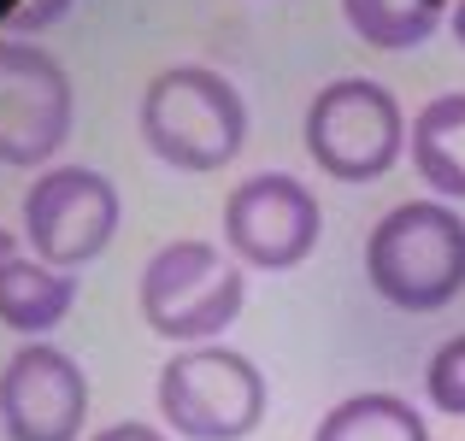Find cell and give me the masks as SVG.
<instances>
[{
    "mask_svg": "<svg viewBox=\"0 0 465 441\" xmlns=\"http://www.w3.org/2000/svg\"><path fill=\"white\" fill-rule=\"evenodd\" d=\"M365 277L401 312H442L465 294V218L448 201H401L365 236Z\"/></svg>",
    "mask_w": 465,
    "mask_h": 441,
    "instance_id": "1",
    "label": "cell"
},
{
    "mask_svg": "<svg viewBox=\"0 0 465 441\" xmlns=\"http://www.w3.org/2000/svg\"><path fill=\"white\" fill-rule=\"evenodd\" d=\"M142 142L177 171H224L248 142V106L213 65H165L142 89Z\"/></svg>",
    "mask_w": 465,
    "mask_h": 441,
    "instance_id": "2",
    "label": "cell"
},
{
    "mask_svg": "<svg viewBox=\"0 0 465 441\" xmlns=\"http://www.w3.org/2000/svg\"><path fill=\"white\" fill-rule=\"evenodd\" d=\"M142 324L153 336L177 341V348H206L242 318L248 300V271L236 260H224V248L201 236H177L142 265Z\"/></svg>",
    "mask_w": 465,
    "mask_h": 441,
    "instance_id": "3",
    "label": "cell"
},
{
    "mask_svg": "<svg viewBox=\"0 0 465 441\" xmlns=\"http://www.w3.org/2000/svg\"><path fill=\"white\" fill-rule=\"evenodd\" d=\"M159 424L183 441H248L265 424V371L248 353L206 341V348H177L159 365Z\"/></svg>",
    "mask_w": 465,
    "mask_h": 441,
    "instance_id": "4",
    "label": "cell"
},
{
    "mask_svg": "<svg viewBox=\"0 0 465 441\" xmlns=\"http://www.w3.org/2000/svg\"><path fill=\"white\" fill-rule=\"evenodd\" d=\"M307 153L336 182H377L407 153V113L377 77H336L307 106Z\"/></svg>",
    "mask_w": 465,
    "mask_h": 441,
    "instance_id": "5",
    "label": "cell"
},
{
    "mask_svg": "<svg viewBox=\"0 0 465 441\" xmlns=\"http://www.w3.org/2000/svg\"><path fill=\"white\" fill-rule=\"evenodd\" d=\"M118 212L124 206H118L113 177L94 165H47L18 206L30 253L54 271H77V265L101 260L106 241L118 236Z\"/></svg>",
    "mask_w": 465,
    "mask_h": 441,
    "instance_id": "6",
    "label": "cell"
},
{
    "mask_svg": "<svg viewBox=\"0 0 465 441\" xmlns=\"http://www.w3.org/2000/svg\"><path fill=\"white\" fill-rule=\"evenodd\" d=\"M324 236L318 194L289 171H260L224 201V248L242 271H295Z\"/></svg>",
    "mask_w": 465,
    "mask_h": 441,
    "instance_id": "7",
    "label": "cell"
},
{
    "mask_svg": "<svg viewBox=\"0 0 465 441\" xmlns=\"http://www.w3.org/2000/svg\"><path fill=\"white\" fill-rule=\"evenodd\" d=\"M71 77L47 47L0 35V165H47L71 136Z\"/></svg>",
    "mask_w": 465,
    "mask_h": 441,
    "instance_id": "8",
    "label": "cell"
},
{
    "mask_svg": "<svg viewBox=\"0 0 465 441\" xmlns=\"http://www.w3.org/2000/svg\"><path fill=\"white\" fill-rule=\"evenodd\" d=\"M89 424V377L54 341H24L0 365V436L6 441H77Z\"/></svg>",
    "mask_w": 465,
    "mask_h": 441,
    "instance_id": "9",
    "label": "cell"
},
{
    "mask_svg": "<svg viewBox=\"0 0 465 441\" xmlns=\"http://www.w3.org/2000/svg\"><path fill=\"white\" fill-rule=\"evenodd\" d=\"M77 306V277L42 265L35 253H12L0 265V324L18 329L24 341H42L47 329H59Z\"/></svg>",
    "mask_w": 465,
    "mask_h": 441,
    "instance_id": "10",
    "label": "cell"
},
{
    "mask_svg": "<svg viewBox=\"0 0 465 441\" xmlns=\"http://www.w3.org/2000/svg\"><path fill=\"white\" fill-rule=\"evenodd\" d=\"M412 171L436 189V201H465V94H436L412 118Z\"/></svg>",
    "mask_w": 465,
    "mask_h": 441,
    "instance_id": "11",
    "label": "cell"
},
{
    "mask_svg": "<svg viewBox=\"0 0 465 441\" xmlns=\"http://www.w3.org/2000/svg\"><path fill=\"white\" fill-rule=\"evenodd\" d=\"M312 441H430V424L419 418L407 395H389V388H365L348 395L318 418Z\"/></svg>",
    "mask_w": 465,
    "mask_h": 441,
    "instance_id": "12",
    "label": "cell"
},
{
    "mask_svg": "<svg viewBox=\"0 0 465 441\" xmlns=\"http://www.w3.org/2000/svg\"><path fill=\"white\" fill-rule=\"evenodd\" d=\"M448 0H341V18L371 47H424L448 18Z\"/></svg>",
    "mask_w": 465,
    "mask_h": 441,
    "instance_id": "13",
    "label": "cell"
},
{
    "mask_svg": "<svg viewBox=\"0 0 465 441\" xmlns=\"http://www.w3.org/2000/svg\"><path fill=\"white\" fill-rule=\"evenodd\" d=\"M424 395L442 418H465V329L448 336L424 365Z\"/></svg>",
    "mask_w": 465,
    "mask_h": 441,
    "instance_id": "14",
    "label": "cell"
},
{
    "mask_svg": "<svg viewBox=\"0 0 465 441\" xmlns=\"http://www.w3.org/2000/svg\"><path fill=\"white\" fill-rule=\"evenodd\" d=\"M65 12H71V0H18V6L6 12V35H42V30H54Z\"/></svg>",
    "mask_w": 465,
    "mask_h": 441,
    "instance_id": "15",
    "label": "cell"
},
{
    "mask_svg": "<svg viewBox=\"0 0 465 441\" xmlns=\"http://www.w3.org/2000/svg\"><path fill=\"white\" fill-rule=\"evenodd\" d=\"M89 441H171L165 424H142V418H124V424H106V430H94Z\"/></svg>",
    "mask_w": 465,
    "mask_h": 441,
    "instance_id": "16",
    "label": "cell"
},
{
    "mask_svg": "<svg viewBox=\"0 0 465 441\" xmlns=\"http://www.w3.org/2000/svg\"><path fill=\"white\" fill-rule=\"evenodd\" d=\"M448 24H454V42L465 47V0H454V12H448Z\"/></svg>",
    "mask_w": 465,
    "mask_h": 441,
    "instance_id": "17",
    "label": "cell"
},
{
    "mask_svg": "<svg viewBox=\"0 0 465 441\" xmlns=\"http://www.w3.org/2000/svg\"><path fill=\"white\" fill-rule=\"evenodd\" d=\"M12 253H18V241H12V230H0V265H6Z\"/></svg>",
    "mask_w": 465,
    "mask_h": 441,
    "instance_id": "18",
    "label": "cell"
}]
</instances>
